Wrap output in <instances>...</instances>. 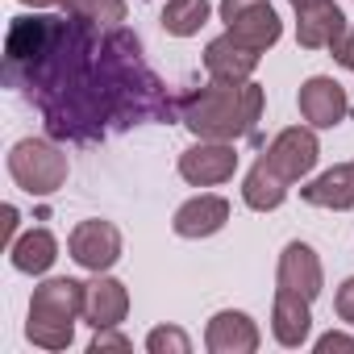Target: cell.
Wrapping results in <instances>:
<instances>
[{"mask_svg": "<svg viewBox=\"0 0 354 354\" xmlns=\"http://www.w3.org/2000/svg\"><path fill=\"white\" fill-rule=\"evenodd\" d=\"M100 21L17 17L9 30L5 80L26 92L50 138L96 142L109 129L138 121H167L175 113L162 80L142 63V42L129 30H96Z\"/></svg>", "mask_w": 354, "mask_h": 354, "instance_id": "6da1fadb", "label": "cell"}, {"mask_svg": "<svg viewBox=\"0 0 354 354\" xmlns=\"http://www.w3.org/2000/svg\"><path fill=\"white\" fill-rule=\"evenodd\" d=\"M180 121L196 133V138H213V142H238L250 138L263 113V88L259 84H209L201 92H188L180 104Z\"/></svg>", "mask_w": 354, "mask_h": 354, "instance_id": "7a4b0ae2", "label": "cell"}, {"mask_svg": "<svg viewBox=\"0 0 354 354\" xmlns=\"http://www.w3.org/2000/svg\"><path fill=\"white\" fill-rule=\"evenodd\" d=\"M317 154H321V150H317L313 129L292 125V129L275 133V142L263 150V158H259V162L250 167V175H246V188H242L246 205L259 209V213L279 209V205L288 201V188L300 184L304 175L317 167Z\"/></svg>", "mask_w": 354, "mask_h": 354, "instance_id": "3957f363", "label": "cell"}, {"mask_svg": "<svg viewBox=\"0 0 354 354\" xmlns=\"http://www.w3.org/2000/svg\"><path fill=\"white\" fill-rule=\"evenodd\" d=\"M84 313V283L75 279H50L34 292V304H30V342L34 346H46V350H63L71 342V329H75V317Z\"/></svg>", "mask_w": 354, "mask_h": 354, "instance_id": "277c9868", "label": "cell"}, {"mask_svg": "<svg viewBox=\"0 0 354 354\" xmlns=\"http://www.w3.org/2000/svg\"><path fill=\"white\" fill-rule=\"evenodd\" d=\"M9 171H13V180L34 192V196H46L55 192L63 180H67V154H59L50 142H17L13 154H9Z\"/></svg>", "mask_w": 354, "mask_h": 354, "instance_id": "5b68a950", "label": "cell"}, {"mask_svg": "<svg viewBox=\"0 0 354 354\" xmlns=\"http://www.w3.org/2000/svg\"><path fill=\"white\" fill-rule=\"evenodd\" d=\"M221 17L230 34L254 50H267L279 42V17L267 0H221Z\"/></svg>", "mask_w": 354, "mask_h": 354, "instance_id": "8992f818", "label": "cell"}, {"mask_svg": "<svg viewBox=\"0 0 354 354\" xmlns=\"http://www.w3.org/2000/svg\"><path fill=\"white\" fill-rule=\"evenodd\" d=\"M238 167V150L234 142H213V138H201V146L184 150L180 154V175L196 188H213V184H225Z\"/></svg>", "mask_w": 354, "mask_h": 354, "instance_id": "52a82bcc", "label": "cell"}, {"mask_svg": "<svg viewBox=\"0 0 354 354\" xmlns=\"http://www.w3.org/2000/svg\"><path fill=\"white\" fill-rule=\"evenodd\" d=\"M67 250H71V259H75L80 267H88V271H109V267L121 259V234H117V225H109V221H84V225H75V234L67 238Z\"/></svg>", "mask_w": 354, "mask_h": 354, "instance_id": "ba28073f", "label": "cell"}, {"mask_svg": "<svg viewBox=\"0 0 354 354\" xmlns=\"http://www.w3.org/2000/svg\"><path fill=\"white\" fill-rule=\"evenodd\" d=\"M321 292V263L308 242H288L279 259V292L275 296H296V300H317Z\"/></svg>", "mask_w": 354, "mask_h": 354, "instance_id": "9c48e42d", "label": "cell"}, {"mask_svg": "<svg viewBox=\"0 0 354 354\" xmlns=\"http://www.w3.org/2000/svg\"><path fill=\"white\" fill-rule=\"evenodd\" d=\"M346 113H350V100H346V92H342L337 80H329V75H313V80L300 88V117H304L308 125H317V129H333Z\"/></svg>", "mask_w": 354, "mask_h": 354, "instance_id": "30bf717a", "label": "cell"}, {"mask_svg": "<svg viewBox=\"0 0 354 354\" xmlns=\"http://www.w3.org/2000/svg\"><path fill=\"white\" fill-rule=\"evenodd\" d=\"M259 55H263V50H254V46L238 42L234 34H225V38L209 42L205 67H209V75H213L217 84H246V75L259 67Z\"/></svg>", "mask_w": 354, "mask_h": 354, "instance_id": "8fae6325", "label": "cell"}, {"mask_svg": "<svg viewBox=\"0 0 354 354\" xmlns=\"http://www.w3.org/2000/svg\"><path fill=\"white\" fill-rule=\"evenodd\" d=\"M125 308H129V296H125V288L117 279H100V271H96V279L84 283V317H88V325L113 329V325H121Z\"/></svg>", "mask_w": 354, "mask_h": 354, "instance_id": "7c38bea8", "label": "cell"}, {"mask_svg": "<svg viewBox=\"0 0 354 354\" xmlns=\"http://www.w3.org/2000/svg\"><path fill=\"white\" fill-rule=\"evenodd\" d=\"M296 38L304 50H329L346 38V17L342 9L333 5V0H325V5L317 9H304L300 13V26H296Z\"/></svg>", "mask_w": 354, "mask_h": 354, "instance_id": "4fadbf2b", "label": "cell"}, {"mask_svg": "<svg viewBox=\"0 0 354 354\" xmlns=\"http://www.w3.org/2000/svg\"><path fill=\"white\" fill-rule=\"evenodd\" d=\"M209 350L213 354H250L259 346V329L246 313H217L209 321Z\"/></svg>", "mask_w": 354, "mask_h": 354, "instance_id": "5bb4252c", "label": "cell"}, {"mask_svg": "<svg viewBox=\"0 0 354 354\" xmlns=\"http://www.w3.org/2000/svg\"><path fill=\"white\" fill-rule=\"evenodd\" d=\"M225 221H230V201H221V196H196V201H188L180 213H175L171 225H175L180 238H209Z\"/></svg>", "mask_w": 354, "mask_h": 354, "instance_id": "9a60e30c", "label": "cell"}, {"mask_svg": "<svg viewBox=\"0 0 354 354\" xmlns=\"http://www.w3.org/2000/svg\"><path fill=\"white\" fill-rule=\"evenodd\" d=\"M300 196L317 209H354V162H342L317 175L308 188H300Z\"/></svg>", "mask_w": 354, "mask_h": 354, "instance_id": "2e32d148", "label": "cell"}, {"mask_svg": "<svg viewBox=\"0 0 354 354\" xmlns=\"http://www.w3.org/2000/svg\"><path fill=\"white\" fill-rule=\"evenodd\" d=\"M308 300H296V296H275V317H271V329L283 346H300L308 337Z\"/></svg>", "mask_w": 354, "mask_h": 354, "instance_id": "e0dca14e", "label": "cell"}, {"mask_svg": "<svg viewBox=\"0 0 354 354\" xmlns=\"http://www.w3.org/2000/svg\"><path fill=\"white\" fill-rule=\"evenodd\" d=\"M55 254H59V246L46 230H30L21 242H13V267L26 275H42L55 263Z\"/></svg>", "mask_w": 354, "mask_h": 354, "instance_id": "ac0fdd59", "label": "cell"}, {"mask_svg": "<svg viewBox=\"0 0 354 354\" xmlns=\"http://www.w3.org/2000/svg\"><path fill=\"white\" fill-rule=\"evenodd\" d=\"M209 21V0H167L162 9V30L175 38H192Z\"/></svg>", "mask_w": 354, "mask_h": 354, "instance_id": "d6986e66", "label": "cell"}, {"mask_svg": "<svg viewBox=\"0 0 354 354\" xmlns=\"http://www.w3.org/2000/svg\"><path fill=\"white\" fill-rule=\"evenodd\" d=\"M63 5L92 21H125V0H63Z\"/></svg>", "mask_w": 354, "mask_h": 354, "instance_id": "ffe728a7", "label": "cell"}, {"mask_svg": "<svg viewBox=\"0 0 354 354\" xmlns=\"http://www.w3.org/2000/svg\"><path fill=\"white\" fill-rule=\"evenodd\" d=\"M146 346H150L154 354H162V350H175V354H188V350H192L188 333H180V329H154V333L146 337Z\"/></svg>", "mask_w": 354, "mask_h": 354, "instance_id": "44dd1931", "label": "cell"}, {"mask_svg": "<svg viewBox=\"0 0 354 354\" xmlns=\"http://www.w3.org/2000/svg\"><path fill=\"white\" fill-rule=\"evenodd\" d=\"M337 317L354 325V279H346V283L337 288Z\"/></svg>", "mask_w": 354, "mask_h": 354, "instance_id": "7402d4cb", "label": "cell"}, {"mask_svg": "<svg viewBox=\"0 0 354 354\" xmlns=\"http://www.w3.org/2000/svg\"><path fill=\"white\" fill-rule=\"evenodd\" d=\"M329 50H333V59H337L342 67H350V71H354V34H346V38H342L337 46H329Z\"/></svg>", "mask_w": 354, "mask_h": 354, "instance_id": "603a6c76", "label": "cell"}, {"mask_svg": "<svg viewBox=\"0 0 354 354\" xmlns=\"http://www.w3.org/2000/svg\"><path fill=\"white\" fill-rule=\"evenodd\" d=\"M92 350H129V342H125V337H117V333H104V329H96V342H92Z\"/></svg>", "mask_w": 354, "mask_h": 354, "instance_id": "cb8c5ba5", "label": "cell"}, {"mask_svg": "<svg viewBox=\"0 0 354 354\" xmlns=\"http://www.w3.org/2000/svg\"><path fill=\"white\" fill-rule=\"evenodd\" d=\"M317 350L325 354V350H354V337H346V333H325L321 342H317Z\"/></svg>", "mask_w": 354, "mask_h": 354, "instance_id": "d4e9b609", "label": "cell"}, {"mask_svg": "<svg viewBox=\"0 0 354 354\" xmlns=\"http://www.w3.org/2000/svg\"><path fill=\"white\" fill-rule=\"evenodd\" d=\"M296 5V13H304V9H317V5H325V0H292Z\"/></svg>", "mask_w": 354, "mask_h": 354, "instance_id": "484cf974", "label": "cell"}, {"mask_svg": "<svg viewBox=\"0 0 354 354\" xmlns=\"http://www.w3.org/2000/svg\"><path fill=\"white\" fill-rule=\"evenodd\" d=\"M26 5H63V0H26Z\"/></svg>", "mask_w": 354, "mask_h": 354, "instance_id": "4316f807", "label": "cell"}]
</instances>
